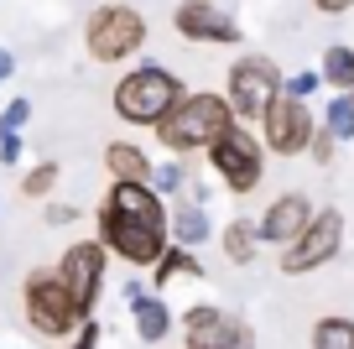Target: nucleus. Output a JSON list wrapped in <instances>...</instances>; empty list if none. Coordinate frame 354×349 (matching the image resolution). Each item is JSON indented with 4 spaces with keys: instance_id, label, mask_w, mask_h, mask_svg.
Listing matches in <instances>:
<instances>
[{
    "instance_id": "f257e3e1",
    "label": "nucleus",
    "mask_w": 354,
    "mask_h": 349,
    "mask_svg": "<svg viewBox=\"0 0 354 349\" xmlns=\"http://www.w3.org/2000/svg\"><path fill=\"white\" fill-rule=\"evenodd\" d=\"M234 125V105L224 94H183L162 120H156V141L167 152H209L224 131Z\"/></svg>"
},
{
    "instance_id": "f03ea898",
    "label": "nucleus",
    "mask_w": 354,
    "mask_h": 349,
    "mask_svg": "<svg viewBox=\"0 0 354 349\" xmlns=\"http://www.w3.org/2000/svg\"><path fill=\"white\" fill-rule=\"evenodd\" d=\"M21 307H26V323H32L37 334H47V339H68L88 318V307L68 292V282L57 276V266H53V271H32V276H26Z\"/></svg>"
},
{
    "instance_id": "7ed1b4c3",
    "label": "nucleus",
    "mask_w": 354,
    "mask_h": 349,
    "mask_svg": "<svg viewBox=\"0 0 354 349\" xmlns=\"http://www.w3.org/2000/svg\"><path fill=\"white\" fill-rule=\"evenodd\" d=\"M177 99H183L177 73L146 63V68H131V73L115 84V115H120L125 125H156Z\"/></svg>"
},
{
    "instance_id": "20e7f679",
    "label": "nucleus",
    "mask_w": 354,
    "mask_h": 349,
    "mask_svg": "<svg viewBox=\"0 0 354 349\" xmlns=\"http://www.w3.org/2000/svg\"><path fill=\"white\" fill-rule=\"evenodd\" d=\"M100 240H104V251H115L125 266L151 271V266L162 261V251H167V229L146 224V219H131V214H120V208H110V204H100Z\"/></svg>"
},
{
    "instance_id": "39448f33",
    "label": "nucleus",
    "mask_w": 354,
    "mask_h": 349,
    "mask_svg": "<svg viewBox=\"0 0 354 349\" xmlns=\"http://www.w3.org/2000/svg\"><path fill=\"white\" fill-rule=\"evenodd\" d=\"M84 47L94 63H125L146 47V21L136 6H100L84 26Z\"/></svg>"
},
{
    "instance_id": "423d86ee",
    "label": "nucleus",
    "mask_w": 354,
    "mask_h": 349,
    "mask_svg": "<svg viewBox=\"0 0 354 349\" xmlns=\"http://www.w3.org/2000/svg\"><path fill=\"white\" fill-rule=\"evenodd\" d=\"M339 245H344V214L339 208H323V214H313L308 219V229H302L292 245H281V271L287 276H308V271H318V266H328L333 256H339Z\"/></svg>"
},
{
    "instance_id": "0eeeda50",
    "label": "nucleus",
    "mask_w": 354,
    "mask_h": 349,
    "mask_svg": "<svg viewBox=\"0 0 354 349\" xmlns=\"http://www.w3.org/2000/svg\"><path fill=\"white\" fill-rule=\"evenodd\" d=\"M209 167L224 177V188H230V193H255V188H261V177H266V167H261V141H255L250 131H240V120H234L230 131L209 146Z\"/></svg>"
},
{
    "instance_id": "6e6552de",
    "label": "nucleus",
    "mask_w": 354,
    "mask_h": 349,
    "mask_svg": "<svg viewBox=\"0 0 354 349\" xmlns=\"http://www.w3.org/2000/svg\"><path fill=\"white\" fill-rule=\"evenodd\" d=\"M261 131H266V146H271L277 156H297V152H308V141H313V131H318V120H313L308 99H297V94H287V89H281V94L266 105Z\"/></svg>"
},
{
    "instance_id": "1a4fd4ad",
    "label": "nucleus",
    "mask_w": 354,
    "mask_h": 349,
    "mask_svg": "<svg viewBox=\"0 0 354 349\" xmlns=\"http://www.w3.org/2000/svg\"><path fill=\"white\" fill-rule=\"evenodd\" d=\"M281 94V73L271 57H240L230 68V105H234V120H261L266 105Z\"/></svg>"
},
{
    "instance_id": "9d476101",
    "label": "nucleus",
    "mask_w": 354,
    "mask_h": 349,
    "mask_svg": "<svg viewBox=\"0 0 354 349\" xmlns=\"http://www.w3.org/2000/svg\"><path fill=\"white\" fill-rule=\"evenodd\" d=\"M183 334H188V349H255V328L224 307H188Z\"/></svg>"
},
{
    "instance_id": "9b49d317",
    "label": "nucleus",
    "mask_w": 354,
    "mask_h": 349,
    "mask_svg": "<svg viewBox=\"0 0 354 349\" xmlns=\"http://www.w3.org/2000/svg\"><path fill=\"white\" fill-rule=\"evenodd\" d=\"M104 266H110L104 240H73L63 251V261H57V276L68 282V292H73L88 313H94V297H100V287H104Z\"/></svg>"
},
{
    "instance_id": "f8f14e48",
    "label": "nucleus",
    "mask_w": 354,
    "mask_h": 349,
    "mask_svg": "<svg viewBox=\"0 0 354 349\" xmlns=\"http://www.w3.org/2000/svg\"><path fill=\"white\" fill-rule=\"evenodd\" d=\"M172 26L188 37V42H214V47L240 42V21H234L224 6H214V0H183L172 11Z\"/></svg>"
},
{
    "instance_id": "ddd939ff",
    "label": "nucleus",
    "mask_w": 354,
    "mask_h": 349,
    "mask_svg": "<svg viewBox=\"0 0 354 349\" xmlns=\"http://www.w3.org/2000/svg\"><path fill=\"white\" fill-rule=\"evenodd\" d=\"M313 214H318V208H313L302 193H281V198H271V204H266V214L255 219V229H261L266 245H292L302 229H308Z\"/></svg>"
},
{
    "instance_id": "4468645a",
    "label": "nucleus",
    "mask_w": 354,
    "mask_h": 349,
    "mask_svg": "<svg viewBox=\"0 0 354 349\" xmlns=\"http://www.w3.org/2000/svg\"><path fill=\"white\" fill-rule=\"evenodd\" d=\"M125 303H131V313H136V334H141L146 344L167 339V328H172V313H167V303H162L156 292H146L141 282H131V287H125Z\"/></svg>"
},
{
    "instance_id": "2eb2a0df",
    "label": "nucleus",
    "mask_w": 354,
    "mask_h": 349,
    "mask_svg": "<svg viewBox=\"0 0 354 349\" xmlns=\"http://www.w3.org/2000/svg\"><path fill=\"white\" fill-rule=\"evenodd\" d=\"M177 276H203L198 256H193L188 245H167V251H162V261L151 266V287L162 292V287H167V282H177Z\"/></svg>"
},
{
    "instance_id": "dca6fc26",
    "label": "nucleus",
    "mask_w": 354,
    "mask_h": 349,
    "mask_svg": "<svg viewBox=\"0 0 354 349\" xmlns=\"http://www.w3.org/2000/svg\"><path fill=\"white\" fill-rule=\"evenodd\" d=\"M104 167H110L115 177H151V156H146L141 146H131V141L104 146Z\"/></svg>"
},
{
    "instance_id": "f3484780",
    "label": "nucleus",
    "mask_w": 354,
    "mask_h": 349,
    "mask_svg": "<svg viewBox=\"0 0 354 349\" xmlns=\"http://www.w3.org/2000/svg\"><path fill=\"white\" fill-rule=\"evenodd\" d=\"M323 84L328 89H354V47H344V42L323 47Z\"/></svg>"
},
{
    "instance_id": "a211bd4d",
    "label": "nucleus",
    "mask_w": 354,
    "mask_h": 349,
    "mask_svg": "<svg viewBox=\"0 0 354 349\" xmlns=\"http://www.w3.org/2000/svg\"><path fill=\"white\" fill-rule=\"evenodd\" d=\"M255 240H261V229H255L250 219H234V224L224 229V256H230L234 266H250L255 261Z\"/></svg>"
},
{
    "instance_id": "6ab92c4d",
    "label": "nucleus",
    "mask_w": 354,
    "mask_h": 349,
    "mask_svg": "<svg viewBox=\"0 0 354 349\" xmlns=\"http://www.w3.org/2000/svg\"><path fill=\"white\" fill-rule=\"evenodd\" d=\"M313 349H354V318H318Z\"/></svg>"
},
{
    "instance_id": "aec40b11",
    "label": "nucleus",
    "mask_w": 354,
    "mask_h": 349,
    "mask_svg": "<svg viewBox=\"0 0 354 349\" xmlns=\"http://www.w3.org/2000/svg\"><path fill=\"white\" fill-rule=\"evenodd\" d=\"M172 235H177V245H203L209 240V214H203V208H177L172 214Z\"/></svg>"
},
{
    "instance_id": "412c9836",
    "label": "nucleus",
    "mask_w": 354,
    "mask_h": 349,
    "mask_svg": "<svg viewBox=\"0 0 354 349\" xmlns=\"http://www.w3.org/2000/svg\"><path fill=\"white\" fill-rule=\"evenodd\" d=\"M323 125H328L339 141H354V94L328 99V109H323Z\"/></svg>"
},
{
    "instance_id": "4be33fe9",
    "label": "nucleus",
    "mask_w": 354,
    "mask_h": 349,
    "mask_svg": "<svg viewBox=\"0 0 354 349\" xmlns=\"http://www.w3.org/2000/svg\"><path fill=\"white\" fill-rule=\"evenodd\" d=\"M57 177H63V167H57V162H37L32 172L21 177V193H26V198H47V193L57 188Z\"/></svg>"
},
{
    "instance_id": "5701e85b",
    "label": "nucleus",
    "mask_w": 354,
    "mask_h": 349,
    "mask_svg": "<svg viewBox=\"0 0 354 349\" xmlns=\"http://www.w3.org/2000/svg\"><path fill=\"white\" fill-rule=\"evenodd\" d=\"M333 146H339V136H333L328 125H318V131H313V141H308V152H313V162L328 167V162H333Z\"/></svg>"
},
{
    "instance_id": "b1692460",
    "label": "nucleus",
    "mask_w": 354,
    "mask_h": 349,
    "mask_svg": "<svg viewBox=\"0 0 354 349\" xmlns=\"http://www.w3.org/2000/svg\"><path fill=\"white\" fill-rule=\"evenodd\" d=\"M151 188H156V193H177V188H183V167H177V162L151 167Z\"/></svg>"
},
{
    "instance_id": "393cba45",
    "label": "nucleus",
    "mask_w": 354,
    "mask_h": 349,
    "mask_svg": "<svg viewBox=\"0 0 354 349\" xmlns=\"http://www.w3.org/2000/svg\"><path fill=\"white\" fill-rule=\"evenodd\" d=\"M26 120H32V105H26V99H11V105L0 109V131H21Z\"/></svg>"
},
{
    "instance_id": "a878e982",
    "label": "nucleus",
    "mask_w": 354,
    "mask_h": 349,
    "mask_svg": "<svg viewBox=\"0 0 354 349\" xmlns=\"http://www.w3.org/2000/svg\"><path fill=\"white\" fill-rule=\"evenodd\" d=\"M318 84H323V73H292L281 89H287V94H297V99H308V94H318Z\"/></svg>"
},
{
    "instance_id": "bb28decb",
    "label": "nucleus",
    "mask_w": 354,
    "mask_h": 349,
    "mask_svg": "<svg viewBox=\"0 0 354 349\" xmlns=\"http://www.w3.org/2000/svg\"><path fill=\"white\" fill-rule=\"evenodd\" d=\"M68 349H100V323H94V318H84V323L73 328V344Z\"/></svg>"
},
{
    "instance_id": "cd10ccee",
    "label": "nucleus",
    "mask_w": 354,
    "mask_h": 349,
    "mask_svg": "<svg viewBox=\"0 0 354 349\" xmlns=\"http://www.w3.org/2000/svg\"><path fill=\"white\" fill-rule=\"evenodd\" d=\"M0 162L6 167L21 162V131H0Z\"/></svg>"
},
{
    "instance_id": "c85d7f7f",
    "label": "nucleus",
    "mask_w": 354,
    "mask_h": 349,
    "mask_svg": "<svg viewBox=\"0 0 354 349\" xmlns=\"http://www.w3.org/2000/svg\"><path fill=\"white\" fill-rule=\"evenodd\" d=\"M73 204H53V208H47V224H73Z\"/></svg>"
},
{
    "instance_id": "c756f323",
    "label": "nucleus",
    "mask_w": 354,
    "mask_h": 349,
    "mask_svg": "<svg viewBox=\"0 0 354 349\" xmlns=\"http://www.w3.org/2000/svg\"><path fill=\"white\" fill-rule=\"evenodd\" d=\"M313 6H318L323 16H344V11H349V6H354V0H313Z\"/></svg>"
},
{
    "instance_id": "7c9ffc66",
    "label": "nucleus",
    "mask_w": 354,
    "mask_h": 349,
    "mask_svg": "<svg viewBox=\"0 0 354 349\" xmlns=\"http://www.w3.org/2000/svg\"><path fill=\"white\" fill-rule=\"evenodd\" d=\"M11 68H16V63H11V53L0 47V78H11Z\"/></svg>"
},
{
    "instance_id": "2f4dec72",
    "label": "nucleus",
    "mask_w": 354,
    "mask_h": 349,
    "mask_svg": "<svg viewBox=\"0 0 354 349\" xmlns=\"http://www.w3.org/2000/svg\"><path fill=\"white\" fill-rule=\"evenodd\" d=\"M349 94H354V89H349Z\"/></svg>"
}]
</instances>
